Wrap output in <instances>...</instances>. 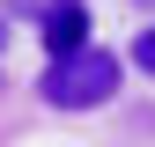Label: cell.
I'll list each match as a JSON object with an SVG mask.
<instances>
[{
	"label": "cell",
	"instance_id": "6da1fadb",
	"mask_svg": "<svg viewBox=\"0 0 155 147\" xmlns=\"http://www.w3.org/2000/svg\"><path fill=\"white\" fill-rule=\"evenodd\" d=\"M126 81V59L111 44H74V52H52L45 74H37V96H45L52 110H96L111 103Z\"/></svg>",
	"mask_w": 155,
	"mask_h": 147
},
{
	"label": "cell",
	"instance_id": "7a4b0ae2",
	"mask_svg": "<svg viewBox=\"0 0 155 147\" xmlns=\"http://www.w3.org/2000/svg\"><path fill=\"white\" fill-rule=\"evenodd\" d=\"M37 37H45V59H52V52L89 44V8H81V0H52V8L37 15Z\"/></svg>",
	"mask_w": 155,
	"mask_h": 147
},
{
	"label": "cell",
	"instance_id": "3957f363",
	"mask_svg": "<svg viewBox=\"0 0 155 147\" xmlns=\"http://www.w3.org/2000/svg\"><path fill=\"white\" fill-rule=\"evenodd\" d=\"M126 59H133V66H140V74H148V81H155V22H148L140 37H133V52H126Z\"/></svg>",
	"mask_w": 155,
	"mask_h": 147
},
{
	"label": "cell",
	"instance_id": "277c9868",
	"mask_svg": "<svg viewBox=\"0 0 155 147\" xmlns=\"http://www.w3.org/2000/svg\"><path fill=\"white\" fill-rule=\"evenodd\" d=\"M45 8H52V0H8V15H15V22H37Z\"/></svg>",
	"mask_w": 155,
	"mask_h": 147
},
{
	"label": "cell",
	"instance_id": "5b68a950",
	"mask_svg": "<svg viewBox=\"0 0 155 147\" xmlns=\"http://www.w3.org/2000/svg\"><path fill=\"white\" fill-rule=\"evenodd\" d=\"M0 59H8V15H0Z\"/></svg>",
	"mask_w": 155,
	"mask_h": 147
},
{
	"label": "cell",
	"instance_id": "8992f818",
	"mask_svg": "<svg viewBox=\"0 0 155 147\" xmlns=\"http://www.w3.org/2000/svg\"><path fill=\"white\" fill-rule=\"evenodd\" d=\"M133 8H148V15H155V0H133Z\"/></svg>",
	"mask_w": 155,
	"mask_h": 147
}]
</instances>
